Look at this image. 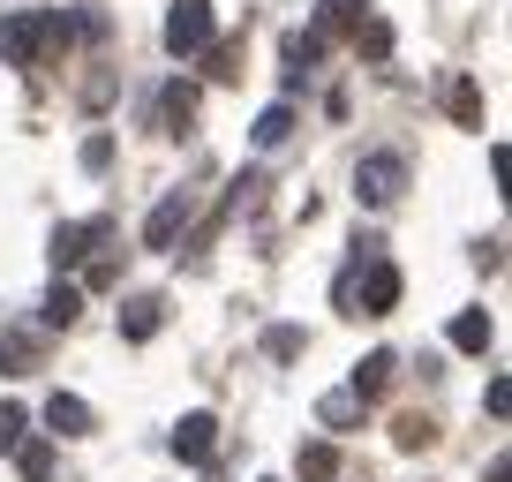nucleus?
<instances>
[{
    "label": "nucleus",
    "mask_w": 512,
    "mask_h": 482,
    "mask_svg": "<svg viewBox=\"0 0 512 482\" xmlns=\"http://www.w3.org/2000/svg\"><path fill=\"white\" fill-rule=\"evenodd\" d=\"M354 196H362L369 211L400 204V196H407V159H400V151H369V159L354 166Z\"/></svg>",
    "instance_id": "obj_1"
},
{
    "label": "nucleus",
    "mask_w": 512,
    "mask_h": 482,
    "mask_svg": "<svg viewBox=\"0 0 512 482\" xmlns=\"http://www.w3.org/2000/svg\"><path fill=\"white\" fill-rule=\"evenodd\" d=\"M211 38H219L211 0H174V16H166V53H174V61H196Z\"/></svg>",
    "instance_id": "obj_2"
},
{
    "label": "nucleus",
    "mask_w": 512,
    "mask_h": 482,
    "mask_svg": "<svg viewBox=\"0 0 512 482\" xmlns=\"http://www.w3.org/2000/svg\"><path fill=\"white\" fill-rule=\"evenodd\" d=\"M46 46H53V16H38V8H23V16H8V23H0V61L31 68Z\"/></svg>",
    "instance_id": "obj_3"
},
{
    "label": "nucleus",
    "mask_w": 512,
    "mask_h": 482,
    "mask_svg": "<svg viewBox=\"0 0 512 482\" xmlns=\"http://www.w3.org/2000/svg\"><path fill=\"white\" fill-rule=\"evenodd\" d=\"M106 234H113L106 219H68V226H53V249H46V257H53V272H76V264L91 257V249H98Z\"/></svg>",
    "instance_id": "obj_4"
},
{
    "label": "nucleus",
    "mask_w": 512,
    "mask_h": 482,
    "mask_svg": "<svg viewBox=\"0 0 512 482\" xmlns=\"http://www.w3.org/2000/svg\"><path fill=\"white\" fill-rule=\"evenodd\" d=\"M189 196H159V204H151V219H144V249H174V241H181V226H189Z\"/></svg>",
    "instance_id": "obj_5"
},
{
    "label": "nucleus",
    "mask_w": 512,
    "mask_h": 482,
    "mask_svg": "<svg viewBox=\"0 0 512 482\" xmlns=\"http://www.w3.org/2000/svg\"><path fill=\"white\" fill-rule=\"evenodd\" d=\"M392 377H400V354L377 347V354H362V362H354V385H347V392L369 407V400H384V392H392Z\"/></svg>",
    "instance_id": "obj_6"
},
{
    "label": "nucleus",
    "mask_w": 512,
    "mask_h": 482,
    "mask_svg": "<svg viewBox=\"0 0 512 482\" xmlns=\"http://www.w3.org/2000/svg\"><path fill=\"white\" fill-rule=\"evenodd\" d=\"M46 430L53 437H91L98 415H91V400H76V392H53L46 400Z\"/></svg>",
    "instance_id": "obj_7"
},
{
    "label": "nucleus",
    "mask_w": 512,
    "mask_h": 482,
    "mask_svg": "<svg viewBox=\"0 0 512 482\" xmlns=\"http://www.w3.org/2000/svg\"><path fill=\"white\" fill-rule=\"evenodd\" d=\"M174 452L189 467H204L211 452H219V415H181V430H174Z\"/></svg>",
    "instance_id": "obj_8"
},
{
    "label": "nucleus",
    "mask_w": 512,
    "mask_h": 482,
    "mask_svg": "<svg viewBox=\"0 0 512 482\" xmlns=\"http://www.w3.org/2000/svg\"><path fill=\"white\" fill-rule=\"evenodd\" d=\"M159 324H166V302H159V294H128V302H121V339H136V347H144V339H159Z\"/></svg>",
    "instance_id": "obj_9"
},
{
    "label": "nucleus",
    "mask_w": 512,
    "mask_h": 482,
    "mask_svg": "<svg viewBox=\"0 0 512 482\" xmlns=\"http://www.w3.org/2000/svg\"><path fill=\"white\" fill-rule=\"evenodd\" d=\"M369 16V0H317V38L332 46V38H354V23Z\"/></svg>",
    "instance_id": "obj_10"
},
{
    "label": "nucleus",
    "mask_w": 512,
    "mask_h": 482,
    "mask_svg": "<svg viewBox=\"0 0 512 482\" xmlns=\"http://www.w3.org/2000/svg\"><path fill=\"white\" fill-rule=\"evenodd\" d=\"M196 106H204V91H196V83H181V76H174V83L159 91V113H166V129H174V136H181V129L196 121Z\"/></svg>",
    "instance_id": "obj_11"
},
{
    "label": "nucleus",
    "mask_w": 512,
    "mask_h": 482,
    "mask_svg": "<svg viewBox=\"0 0 512 482\" xmlns=\"http://www.w3.org/2000/svg\"><path fill=\"white\" fill-rule=\"evenodd\" d=\"M279 61H287V83H302L309 68L324 61V38H317V31H287V46H279Z\"/></svg>",
    "instance_id": "obj_12"
},
{
    "label": "nucleus",
    "mask_w": 512,
    "mask_h": 482,
    "mask_svg": "<svg viewBox=\"0 0 512 482\" xmlns=\"http://www.w3.org/2000/svg\"><path fill=\"white\" fill-rule=\"evenodd\" d=\"M452 347H460V354H482V347H490V339H497V324L490 317H482V309H460V317H452Z\"/></svg>",
    "instance_id": "obj_13"
},
{
    "label": "nucleus",
    "mask_w": 512,
    "mask_h": 482,
    "mask_svg": "<svg viewBox=\"0 0 512 482\" xmlns=\"http://www.w3.org/2000/svg\"><path fill=\"white\" fill-rule=\"evenodd\" d=\"M256 151H279V144H287V136H294V106H287V98H279V106H264V113H256Z\"/></svg>",
    "instance_id": "obj_14"
},
{
    "label": "nucleus",
    "mask_w": 512,
    "mask_h": 482,
    "mask_svg": "<svg viewBox=\"0 0 512 482\" xmlns=\"http://www.w3.org/2000/svg\"><path fill=\"white\" fill-rule=\"evenodd\" d=\"M445 113L460 121V129H482V91H475L467 76H452V83H445Z\"/></svg>",
    "instance_id": "obj_15"
},
{
    "label": "nucleus",
    "mask_w": 512,
    "mask_h": 482,
    "mask_svg": "<svg viewBox=\"0 0 512 482\" xmlns=\"http://www.w3.org/2000/svg\"><path fill=\"white\" fill-rule=\"evenodd\" d=\"M38 317H46L53 332H68V324L83 317V287H68V279H53V294H46V309H38Z\"/></svg>",
    "instance_id": "obj_16"
},
{
    "label": "nucleus",
    "mask_w": 512,
    "mask_h": 482,
    "mask_svg": "<svg viewBox=\"0 0 512 482\" xmlns=\"http://www.w3.org/2000/svg\"><path fill=\"white\" fill-rule=\"evenodd\" d=\"M317 422H324V430H354V422H362V400H354V392H324Z\"/></svg>",
    "instance_id": "obj_17"
},
{
    "label": "nucleus",
    "mask_w": 512,
    "mask_h": 482,
    "mask_svg": "<svg viewBox=\"0 0 512 482\" xmlns=\"http://www.w3.org/2000/svg\"><path fill=\"white\" fill-rule=\"evenodd\" d=\"M392 445H400V452H430L437 445V422L430 415H400V422H392Z\"/></svg>",
    "instance_id": "obj_18"
},
{
    "label": "nucleus",
    "mask_w": 512,
    "mask_h": 482,
    "mask_svg": "<svg viewBox=\"0 0 512 482\" xmlns=\"http://www.w3.org/2000/svg\"><path fill=\"white\" fill-rule=\"evenodd\" d=\"M354 53L384 61V53H392V23H384V16H362V23H354Z\"/></svg>",
    "instance_id": "obj_19"
},
{
    "label": "nucleus",
    "mask_w": 512,
    "mask_h": 482,
    "mask_svg": "<svg viewBox=\"0 0 512 482\" xmlns=\"http://www.w3.org/2000/svg\"><path fill=\"white\" fill-rule=\"evenodd\" d=\"M294 467H302V482H332L339 475V445H302Z\"/></svg>",
    "instance_id": "obj_20"
},
{
    "label": "nucleus",
    "mask_w": 512,
    "mask_h": 482,
    "mask_svg": "<svg viewBox=\"0 0 512 482\" xmlns=\"http://www.w3.org/2000/svg\"><path fill=\"white\" fill-rule=\"evenodd\" d=\"M196 61H204V76H211V83H234V76H241V68H234V61H241V46H219V38H211Z\"/></svg>",
    "instance_id": "obj_21"
},
{
    "label": "nucleus",
    "mask_w": 512,
    "mask_h": 482,
    "mask_svg": "<svg viewBox=\"0 0 512 482\" xmlns=\"http://www.w3.org/2000/svg\"><path fill=\"white\" fill-rule=\"evenodd\" d=\"M16 467H23V482H46V475H53V445L23 437V445H16Z\"/></svg>",
    "instance_id": "obj_22"
},
{
    "label": "nucleus",
    "mask_w": 512,
    "mask_h": 482,
    "mask_svg": "<svg viewBox=\"0 0 512 482\" xmlns=\"http://www.w3.org/2000/svg\"><path fill=\"white\" fill-rule=\"evenodd\" d=\"M31 370V339L23 332H0V377H23Z\"/></svg>",
    "instance_id": "obj_23"
},
{
    "label": "nucleus",
    "mask_w": 512,
    "mask_h": 482,
    "mask_svg": "<svg viewBox=\"0 0 512 482\" xmlns=\"http://www.w3.org/2000/svg\"><path fill=\"white\" fill-rule=\"evenodd\" d=\"M264 354H272V362H294V354H302V324H272V332H264Z\"/></svg>",
    "instance_id": "obj_24"
},
{
    "label": "nucleus",
    "mask_w": 512,
    "mask_h": 482,
    "mask_svg": "<svg viewBox=\"0 0 512 482\" xmlns=\"http://www.w3.org/2000/svg\"><path fill=\"white\" fill-rule=\"evenodd\" d=\"M23 430H31V415H23L16 400H0V452H16V445H23Z\"/></svg>",
    "instance_id": "obj_25"
},
{
    "label": "nucleus",
    "mask_w": 512,
    "mask_h": 482,
    "mask_svg": "<svg viewBox=\"0 0 512 482\" xmlns=\"http://www.w3.org/2000/svg\"><path fill=\"white\" fill-rule=\"evenodd\" d=\"M113 166V136H83V174H106Z\"/></svg>",
    "instance_id": "obj_26"
},
{
    "label": "nucleus",
    "mask_w": 512,
    "mask_h": 482,
    "mask_svg": "<svg viewBox=\"0 0 512 482\" xmlns=\"http://www.w3.org/2000/svg\"><path fill=\"white\" fill-rule=\"evenodd\" d=\"M482 407H490V415H497V422H505V415H512V385H505V377H490V392H482Z\"/></svg>",
    "instance_id": "obj_27"
}]
</instances>
